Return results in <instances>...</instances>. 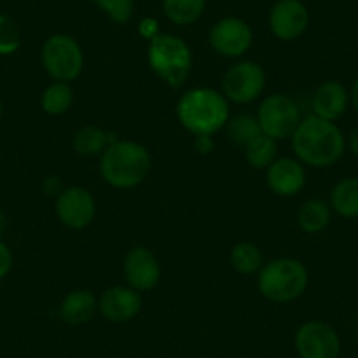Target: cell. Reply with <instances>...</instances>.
<instances>
[{"instance_id": "obj_1", "label": "cell", "mask_w": 358, "mask_h": 358, "mask_svg": "<svg viewBox=\"0 0 358 358\" xmlns=\"http://www.w3.org/2000/svg\"><path fill=\"white\" fill-rule=\"evenodd\" d=\"M292 148L297 160L304 165L327 169L343 158L346 151V137L334 122L309 115L301 120L292 136Z\"/></svg>"}, {"instance_id": "obj_2", "label": "cell", "mask_w": 358, "mask_h": 358, "mask_svg": "<svg viewBox=\"0 0 358 358\" xmlns=\"http://www.w3.org/2000/svg\"><path fill=\"white\" fill-rule=\"evenodd\" d=\"M176 115L194 136H215L230 120L229 101L215 88H194L181 95Z\"/></svg>"}, {"instance_id": "obj_3", "label": "cell", "mask_w": 358, "mask_h": 358, "mask_svg": "<svg viewBox=\"0 0 358 358\" xmlns=\"http://www.w3.org/2000/svg\"><path fill=\"white\" fill-rule=\"evenodd\" d=\"M99 171L113 188H136L151 172V155L141 143L118 139L101 155Z\"/></svg>"}, {"instance_id": "obj_4", "label": "cell", "mask_w": 358, "mask_h": 358, "mask_svg": "<svg viewBox=\"0 0 358 358\" xmlns=\"http://www.w3.org/2000/svg\"><path fill=\"white\" fill-rule=\"evenodd\" d=\"M258 290L267 301L288 304L304 295L309 287V273L297 258H276L258 273Z\"/></svg>"}, {"instance_id": "obj_5", "label": "cell", "mask_w": 358, "mask_h": 358, "mask_svg": "<svg viewBox=\"0 0 358 358\" xmlns=\"http://www.w3.org/2000/svg\"><path fill=\"white\" fill-rule=\"evenodd\" d=\"M148 62L151 71L171 88H181L194 69L190 46L181 37L172 34H158L150 41Z\"/></svg>"}, {"instance_id": "obj_6", "label": "cell", "mask_w": 358, "mask_h": 358, "mask_svg": "<svg viewBox=\"0 0 358 358\" xmlns=\"http://www.w3.org/2000/svg\"><path fill=\"white\" fill-rule=\"evenodd\" d=\"M44 71L51 79L71 83L81 76L85 67V55L74 37L67 34H53L48 37L41 51Z\"/></svg>"}, {"instance_id": "obj_7", "label": "cell", "mask_w": 358, "mask_h": 358, "mask_svg": "<svg viewBox=\"0 0 358 358\" xmlns=\"http://www.w3.org/2000/svg\"><path fill=\"white\" fill-rule=\"evenodd\" d=\"M257 120L262 134L273 137L274 141H283L294 136L302 118L297 102L290 95L273 94L260 104Z\"/></svg>"}, {"instance_id": "obj_8", "label": "cell", "mask_w": 358, "mask_h": 358, "mask_svg": "<svg viewBox=\"0 0 358 358\" xmlns=\"http://www.w3.org/2000/svg\"><path fill=\"white\" fill-rule=\"evenodd\" d=\"M265 88V71L257 62H239L225 72L222 90L227 101L250 104L257 101Z\"/></svg>"}, {"instance_id": "obj_9", "label": "cell", "mask_w": 358, "mask_h": 358, "mask_svg": "<svg viewBox=\"0 0 358 358\" xmlns=\"http://www.w3.org/2000/svg\"><path fill=\"white\" fill-rule=\"evenodd\" d=\"M295 350L301 358H337L341 337L330 323L309 320L295 332Z\"/></svg>"}, {"instance_id": "obj_10", "label": "cell", "mask_w": 358, "mask_h": 358, "mask_svg": "<svg viewBox=\"0 0 358 358\" xmlns=\"http://www.w3.org/2000/svg\"><path fill=\"white\" fill-rule=\"evenodd\" d=\"M209 44L222 57L239 58L250 51L253 44V30L244 20L227 16L211 27Z\"/></svg>"}, {"instance_id": "obj_11", "label": "cell", "mask_w": 358, "mask_h": 358, "mask_svg": "<svg viewBox=\"0 0 358 358\" xmlns=\"http://www.w3.org/2000/svg\"><path fill=\"white\" fill-rule=\"evenodd\" d=\"M97 215V202L90 190L83 187L64 188L57 197V216L62 225L81 230L92 225Z\"/></svg>"}, {"instance_id": "obj_12", "label": "cell", "mask_w": 358, "mask_h": 358, "mask_svg": "<svg viewBox=\"0 0 358 358\" xmlns=\"http://www.w3.org/2000/svg\"><path fill=\"white\" fill-rule=\"evenodd\" d=\"M268 27L278 39H299L309 27L308 8L301 0H278L268 15Z\"/></svg>"}, {"instance_id": "obj_13", "label": "cell", "mask_w": 358, "mask_h": 358, "mask_svg": "<svg viewBox=\"0 0 358 358\" xmlns=\"http://www.w3.org/2000/svg\"><path fill=\"white\" fill-rule=\"evenodd\" d=\"M123 276H125L129 287L139 294L153 290L162 276L160 262L148 248H132L123 258Z\"/></svg>"}, {"instance_id": "obj_14", "label": "cell", "mask_w": 358, "mask_h": 358, "mask_svg": "<svg viewBox=\"0 0 358 358\" xmlns=\"http://www.w3.org/2000/svg\"><path fill=\"white\" fill-rule=\"evenodd\" d=\"M143 309V299L130 287H111L99 299V313L111 323H127Z\"/></svg>"}, {"instance_id": "obj_15", "label": "cell", "mask_w": 358, "mask_h": 358, "mask_svg": "<svg viewBox=\"0 0 358 358\" xmlns=\"http://www.w3.org/2000/svg\"><path fill=\"white\" fill-rule=\"evenodd\" d=\"M267 187L278 197L297 195L306 187V169L297 158L281 157L267 169Z\"/></svg>"}, {"instance_id": "obj_16", "label": "cell", "mask_w": 358, "mask_h": 358, "mask_svg": "<svg viewBox=\"0 0 358 358\" xmlns=\"http://www.w3.org/2000/svg\"><path fill=\"white\" fill-rule=\"evenodd\" d=\"M350 104V92L339 81H325L315 90L311 97L313 115L336 122L346 113Z\"/></svg>"}, {"instance_id": "obj_17", "label": "cell", "mask_w": 358, "mask_h": 358, "mask_svg": "<svg viewBox=\"0 0 358 358\" xmlns=\"http://www.w3.org/2000/svg\"><path fill=\"white\" fill-rule=\"evenodd\" d=\"M99 311V299L86 288L72 290L62 301L60 318L67 325H85Z\"/></svg>"}, {"instance_id": "obj_18", "label": "cell", "mask_w": 358, "mask_h": 358, "mask_svg": "<svg viewBox=\"0 0 358 358\" xmlns=\"http://www.w3.org/2000/svg\"><path fill=\"white\" fill-rule=\"evenodd\" d=\"M116 137L113 132L101 129V127H83L76 132L74 141H72V146L74 151L81 157H101L113 143H116Z\"/></svg>"}, {"instance_id": "obj_19", "label": "cell", "mask_w": 358, "mask_h": 358, "mask_svg": "<svg viewBox=\"0 0 358 358\" xmlns=\"http://www.w3.org/2000/svg\"><path fill=\"white\" fill-rule=\"evenodd\" d=\"M329 204L343 218H358V176L337 181L330 190Z\"/></svg>"}, {"instance_id": "obj_20", "label": "cell", "mask_w": 358, "mask_h": 358, "mask_svg": "<svg viewBox=\"0 0 358 358\" xmlns=\"http://www.w3.org/2000/svg\"><path fill=\"white\" fill-rule=\"evenodd\" d=\"M332 220V208L322 199H309L301 206L297 215L299 227L306 234H320L329 227Z\"/></svg>"}, {"instance_id": "obj_21", "label": "cell", "mask_w": 358, "mask_h": 358, "mask_svg": "<svg viewBox=\"0 0 358 358\" xmlns=\"http://www.w3.org/2000/svg\"><path fill=\"white\" fill-rule=\"evenodd\" d=\"M208 0H164L162 8H164L165 16L169 22L174 25L187 27L201 20L204 15Z\"/></svg>"}, {"instance_id": "obj_22", "label": "cell", "mask_w": 358, "mask_h": 358, "mask_svg": "<svg viewBox=\"0 0 358 358\" xmlns=\"http://www.w3.org/2000/svg\"><path fill=\"white\" fill-rule=\"evenodd\" d=\"M244 158L250 167L257 169V171H267L278 158V141L260 134L244 146Z\"/></svg>"}, {"instance_id": "obj_23", "label": "cell", "mask_w": 358, "mask_h": 358, "mask_svg": "<svg viewBox=\"0 0 358 358\" xmlns=\"http://www.w3.org/2000/svg\"><path fill=\"white\" fill-rule=\"evenodd\" d=\"M72 102H74V92L69 83H51L41 95V108L50 116L65 115L71 109Z\"/></svg>"}, {"instance_id": "obj_24", "label": "cell", "mask_w": 358, "mask_h": 358, "mask_svg": "<svg viewBox=\"0 0 358 358\" xmlns=\"http://www.w3.org/2000/svg\"><path fill=\"white\" fill-rule=\"evenodd\" d=\"M230 265L239 274H257L264 267V255L253 243H239L230 251Z\"/></svg>"}, {"instance_id": "obj_25", "label": "cell", "mask_w": 358, "mask_h": 358, "mask_svg": "<svg viewBox=\"0 0 358 358\" xmlns=\"http://www.w3.org/2000/svg\"><path fill=\"white\" fill-rule=\"evenodd\" d=\"M227 132H229V137L234 143L239 144V146H246L255 137L260 136L262 129L257 116L239 115L236 118L229 120V123H227Z\"/></svg>"}, {"instance_id": "obj_26", "label": "cell", "mask_w": 358, "mask_h": 358, "mask_svg": "<svg viewBox=\"0 0 358 358\" xmlns=\"http://www.w3.org/2000/svg\"><path fill=\"white\" fill-rule=\"evenodd\" d=\"M92 4L97 6L111 22L129 23L134 16V0H90Z\"/></svg>"}, {"instance_id": "obj_27", "label": "cell", "mask_w": 358, "mask_h": 358, "mask_svg": "<svg viewBox=\"0 0 358 358\" xmlns=\"http://www.w3.org/2000/svg\"><path fill=\"white\" fill-rule=\"evenodd\" d=\"M22 46L20 29L9 16L0 15V57L15 55Z\"/></svg>"}, {"instance_id": "obj_28", "label": "cell", "mask_w": 358, "mask_h": 358, "mask_svg": "<svg viewBox=\"0 0 358 358\" xmlns=\"http://www.w3.org/2000/svg\"><path fill=\"white\" fill-rule=\"evenodd\" d=\"M13 268V251L4 241H0V280H4Z\"/></svg>"}, {"instance_id": "obj_29", "label": "cell", "mask_w": 358, "mask_h": 358, "mask_svg": "<svg viewBox=\"0 0 358 358\" xmlns=\"http://www.w3.org/2000/svg\"><path fill=\"white\" fill-rule=\"evenodd\" d=\"M194 148L201 155H208L215 150V141H213V136H195Z\"/></svg>"}, {"instance_id": "obj_30", "label": "cell", "mask_w": 358, "mask_h": 358, "mask_svg": "<svg viewBox=\"0 0 358 358\" xmlns=\"http://www.w3.org/2000/svg\"><path fill=\"white\" fill-rule=\"evenodd\" d=\"M139 32H141V36L146 37V39H150V41L160 34L158 32V23L151 18H144L143 22H141Z\"/></svg>"}, {"instance_id": "obj_31", "label": "cell", "mask_w": 358, "mask_h": 358, "mask_svg": "<svg viewBox=\"0 0 358 358\" xmlns=\"http://www.w3.org/2000/svg\"><path fill=\"white\" fill-rule=\"evenodd\" d=\"M43 188H44V192H46V195H55V197H58V195L64 192L60 178H57V176H50V178L44 179Z\"/></svg>"}, {"instance_id": "obj_32", "label": "cell", "mask_w": 358, "mask_h": 358, "mask_svg": "<svg viewBox=\"0 0 358 358\" xmlns=\"http://www.w3.org/2000/svg\"><path fill=\"white\" fill-rule=\"evenodd\" d=\"M346 146L350 148V151L355 155V157H358V125L351 130L350 137H348L346 141Z\"/></svg>"}, {"instance_id": "obj_33", "label": "cell", "mask_w": 358, "mask_h": 358, "mask_svg": "<svg viewBox=\"0 0 358 358\" xmlns=\"http://www.w3.org/2000/svg\"><path fill=\"white\" fill-rule=\"evenodd\" d=\"M350 102H351V106L355 108V111L358 113V78L355 79L353 86H351V90H350Z\"/></svg>"}, {"instance_id": "obj_34", "label": "cell", "mask_w": 358, "mask_h": 358, "mask_svg": "<svg viewBox=\"0 0 358 358\" xmlns=\"http://www.w3.org/2000/svg\"><path fill=\"white\" fill-rule=\"evenodd\" d=\"M4 227H6V216H4V213H2V209H0V234H2Z\"/></svg>"}, {"instance_id": "obj_35", "label": "cell", "mask_w": 358, "mask_h": 358, "mask_svg": "<svg viewBox=\"0 0 358 358\" xmlns=\"http://www.w3.org/2000/svg\"><path fill=\"white\" fill-rule=\"evenodd\" d=\"M2 115H4V104L0 101V118H2Z\"/></svg>"}, {"instance_id": "obj_36", "label": "cell", "mask_w": 358, "mask_h": 358, "mask_svg": "<svg viewBox=\"0 0 358 358\" xmlns=\"http://www.w3.org/2000/svg\"><path fill=\"white\" fill-rule=\"evenodd\" d=\"M357 299H358V292H357Z\"/></svg>"}]
</instances>
